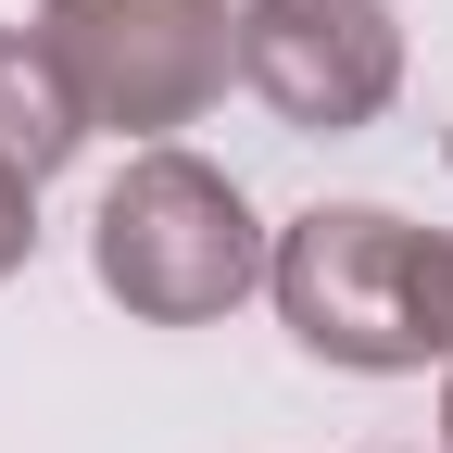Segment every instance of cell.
I'll use <instances>...</instances> for the list:
<instances>
[{"mask_svg":"<svg viewBox=\"0 0 453 453\" xmlns=\"http://www.w3.org/2000/svg\"><path fill=\"white\" fill-rule=\"evenodd\" d=\"M265 226L240 202V177H214L202 151H139L88 214V277L139 327H214L240 290H265Z\"/></svg>","mask_w":453,"mask_h":453,"instance_id":"obj_1","label":"cell"},{"mask_svg":"<svg viewBox=\"0 0 453 453\" xmlns=\"http://www.w3.org/2000/svg\"><path fill=\"white\" fill-rule=\"evenodd\" d=\"M265 290L290 315V340L315 365H353V378H403L441 353L428 327V226H403L390 202H315L277 226L265 252Z\"/></svg>","mask_w":453,"mask_h":453,"instance_id":"obj_2","label":"cell"},{"mask_svg":"<svg viewBox=\"0 0 453 453\" xmlns=\"http://www.w3.org/2000/svg\"><path fill=\"white\" fill-rule=\"evenodd\" d=\"M38 50L64 64L76 113L113 139L202 127L240 76V13L226 0H38Z\"/></svg>","mask_w":453,"mask_h":453,"instance_id":"obj_3","label":"cell"},{"mask_svg":"<svg viewBox=\"0 0 453 453\" xmlns=\"http://www.w3.org/2000/svg\"><path fill=\"white\" fill-rule=\"evenodd\" d=\"M240 88L303 139H353L403 88L390 0H240Z\"/></svg>","mask_w":453,"mask_h":453,"instance_id":"obj_4","label":"cell"},{"mask_svg":"<svg viewBox=\"0 0 453 453\" xmlns=\"http://www.w3.org/2000/svg\"><path fill=\"white\" fill-rule=\"evenodd\" d=\"M88 151V113L64 88V64L38 50V26H0V164L13 177H64Z\"/></svg>","mask_w":453,"mask_h":453,"instance_id":"obj_5","label":"cell"},{"mask_svg":"<svg viewBox=\"0 0 453 453\" xmlns=\"http://www.w3.org/2000/svg\"><path fill=\"white\" fill-rule=\"evenodd\" d=\"M38 252V177H13V164H0V277H13Z\"/></svg>","mask_w":453,"mask_h":453,"instance_id":"obj_6","label":"cell"},{"mask_svg":"<svg viewBox=\"0 0 453 453\" xmlns=\"http://www.w3.org/2000/svg\"><path fill=\"white\" fill-rule=\"evenodd\" d=\"M441 453H453V365H441Z\"/></svg>","mask_w":453,"mask_h":453,"instance_id":"obj_7","label":"cell"}]
</instances>
